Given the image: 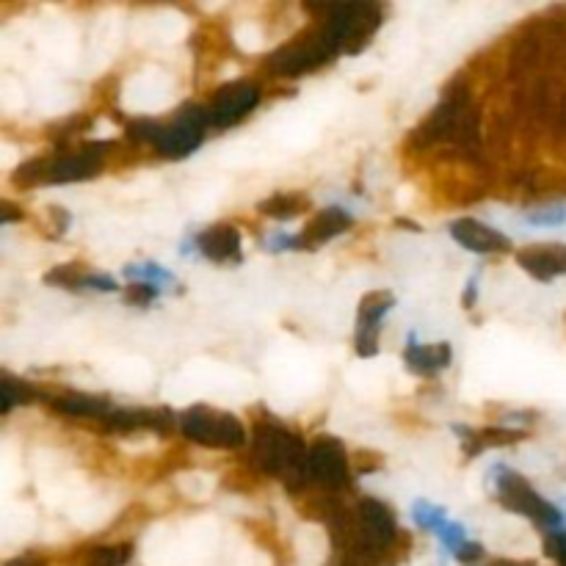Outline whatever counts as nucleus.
I'll return each instance as SVG.
<instances>
[{
    "instance_id": "5701e85b",
    "label": "nucleus",
    "mask_w": 566,
    "mask_h": 566,
    "mask_svg": "<svg viewBox=\"0 0 566 566\" xmlns=\"http://www.w3.org/2000/svg\"><path fill=\"white\" fill-rule=\"evenodd\" d=\"M301 208H304V205H301L296 197H274V199H268V202H263V213H268V216H277V219L296 216V213H301Z\"/></svg>"
},
{
    "instance_id": "423d86ee",
    "label": "nucleus",
    "mask_w": 566,
    "mask_h": 566,
    "mask_svg": "<svg viewBox=\"0 0 566 566\" xmlns=\"http://www.w3.org/2000/svg\"><path fill=\"white\" fill-rule=\"evenodd\" d=\"M335 53L337 50L332 47V42H329L324 31H321V34L304 39V42H296V45L277 50V53L271 56V70L279 72V75H301V72L321 67V64L329 61Z\"/></svg>"
},
{
    "instance_id": "ddd939ff",
    "label": "nucleus",
    "mask_w": 566,
    "mask_h": 566,
    "mask_svg": "<svg viewBox=\"0 0 566 566\" xmlns=\"http://www.w3.org/2000/svg\"><path fill=\"white\" fill-rule=\"evenodd\" d=\"M197 252L208 257L213 263H227V260H238L241 257V235L230 224H219L210 230L197 235Z\"/></svg>"
},
{
    "instance_id": "2eb2a0df",
    "label": "nucleus",
    "mask_w": 566,
    "mask_h": 566,
    "mask_svg": "<svg viewBox=\"0 0 566 566\" xmlns=\"http://www.w3.org/2000/svg\"><path fill=\"white\" fill-rule=\"evenodd\" d=\"M348 224H351V219H348L346 210L329 208V210H324V213H318V216H315V221H312L310 227H307V232H304V238H301V241L310 243V246L332 241V238H337L340 232L348 230Z\"/></svg>"
},
{
    "instance_id": "6ab92c4d",
    "label": "nucleus",
    "mask_w": 566,
    "mask_h": 566,
    "mask_svg": "<svg viewBox=\"0 0 566 566\" xmlns=\"http://www.w3.org/2000/svg\"><path fill=\"white\" fill-rule=\"evenodd\" d=\"M412 517L420 528H426V531H434L437 533L448 517H445V509H439L434 503H428V500H417L415 506H412Z\"/></svg>"
},
{
    "instance_id": "6e6552de",
    "label": "nucleus",
    "mask_w": 566,
    "mask_h": 566,
    "mask_svg": "<svg viewBox=\"0 0 566 566\" xmlns=\"http://www.w3.org/2000/svg\"><path fill=\"white\" fill-rule=\"evenodd\" d=\"M307 475L326 486H343L348 481L346 453L337 439H318L307 451Z\"/></svg>"
},
{
    "instance_id": "393cba45",
    "label": "nucleus",
    "mask_w": 566,
    "mask_h": 566,
    "mask_svg": "<svg viewBox=\"0 0 566 566\" xmlns=\"http://www.w3.org/2000/svg\"><path fill=\"white\" fill-rule=\"evenodd\" d=\"M158 293H161V288L147 285V282H139V285H133V288L128 290V301L130 304H139V307H147L152 299H158Z\"/></svg>"
},
{
    "instance_id": "f3484780",
    "label": "nucleus",
    "mask_w": 566,
    "mask_h": 566,
    "mask_svg": "<svg viewBox=\"0 0 566 566\" xmlns=\"http://www.w3.org/2000/svg\"><path fill=\"white\" fill-rule=\"evenodd\" d=\"M53 406H56L58 412H64V415H75V417H108L114 409H111V404L105 401V398H100V395H61V398H56L53 401Z\"/></svg>"
},
{
    "instance_id": "9b49d317",
    "label": "nucleus",
    "mask_w": 566,
    "mask_h": 566,
    "mask_svg": "<svg viewBox=\"0 0 566 566\" xmlns=\"http://www.w3.org/2000/svg\"><path fill=\"white\" fill-rule=\"evenodd\" d=\"M451 235L453 241L464 246V249L475 252V255H492V252L509 249V238H506V235H500L497 230H492V227H486V224L475 219L453 221Z\"/></svg>"
},
{
    "instance_id": "c85d7f7f",
    "label": "nucleus",
    "mask_w": 566,
    "mask_h": 566,
    "mask_svg": "<svg viewBox=\"0 0 566 566\" xmlns=\"http://www.w3.org/2000/svg\"><path fill=\"white\" fill-rule=\"evenodd\" d=\"M550 555L558 558V564L566 566V531L561 533H550V544H547Z\"/></svg>"
},
{
    "instance_id": "4be33fe9",
    "label": "nucleus",
    "mask_w": 566,
    "mask_h": 566,
    "mask_svg": "<svg viewBox=\"0 0 566 566\" xmlns=\"http://www.w3.org/2000/svg\"><path fill=\"white\" fill-rule=\"evenodd\" d=\"M437 536H439V542H442V547L453 555L459 553L464 544H467V528L459 525V522L448 520L445 525H442V528H439Z\"/></svg>"
},
{
    "instance_id": "0eeeda50",
    "label": "nucleus",
    "mask_w": 566,
    "mask_h": 566,
    "mask_svg": "<svg viewBox=\"0 0 566 566\" xmlns=\"http://www.w3.org/2000/svg\"><path fill=\"white\" fill-rule=\"evenodd\" d=\"M257 100H260V92H257L252 83H230V86H224L213 97V103L208 105L210 125L230 128V125L241 122L243 116L255 108Z\"/></svg>"
},
{
    "instance_id": "b1692460",
    "label": "nucleus",
    "mask_w": 566,
    "mask_h": 566,
    "mask_svg": "<svg viewBox=\"0 0 566 566\" xmlns=\"http://www.w3.org/2000/svg\"><path fill=\"white\" fill-rule=\"evenodd\" d=\"M25 395H28V390H25L23 384H17L14 379L6 376V379H3V395H0V409H3V412H12L14 404L28 401Z\"/></svg>"
},
{
    "instance_id": "a211bd4d",
    "label": "nucleus",
    "mask_w": 566,
    "mask_h": 566,
    "mask_svg": "<svg viewBox=\"0 0 566 566\" xmlns=\"http://www.w3.org/2000/svg\"><path fill=\"white\" fill-rule=\"evenodd\" d=\"M130 558V550L125 544L119 547H94L86 553L83 566H125Z\"/></svg>"
},
{
    "instance_id": "412c9836",
    "label": "nucleus",
    "mask_w": 566,
    "mask_h": 566,
    "mask_svg": "<svg viewBox=\"0 0 566 566\" xmlns=\"http://www.w3.org/2000/svg\"><path fill=\"white\" fill-rule=\"evenodd\" d=\"M528 224L531 227H542V230L561 227V224H566V208L564 205H547V208L531 210L528 213Z\"/></svg>"
},
{
    "instance_id": "20e7f679",
    "label": "nucleus",
    "mask_w": 566,
    "mask_h": 566,
    "mask_svg": "<svg viewBox=\"0 0 566 566\" xmlns=\"http://www.w3.org/2000/svg\"><path fill=\"white\" fill-rule=\"evenodd\" d=\"M180 428L188 439L202 442V445H213V448H241L246 442V431H243L241 420L224 412H210L205 406H197L191 412L180 417Z\"/></svg>"
},
{
    "instance_id": "a878e982",
    "label": "nucleus",
    "mask_w": 566,
    "mask_h": 566,
    "mask_svg": "<svg viewBox=\"0 0 566 566\" xmlns=\"http://www.w3.org/2000/svg\"><path fill=\"white\" fill-rule=\"evenodd\" d=\"M161 133L163 128H158L155 122H133V125H130V136L136 141H152V144H158Z\"/></svg>"
},
{
    "instance_id": "1a4fd4ad",
    "label": "nucleus",
    "mask_w": 566,
    "mask_h": 566,
    "mask_svg": "<svg viewBox=\"0 0 566 566\" xmlns=\"http://www.w3.org/2000/svg\"><path fill=\"white\" fill-rule=\"evenodd\" d=\"M395 299L390 293H368L362 304H359V326H357V351L362 357H373L379 354V324L384 315L393 310Z\"/></svg>"
},
{
    "instance_id": "dca6fc26",
    "label": "nucleus",
    "mask_w": 566,
    "mask_h": 566,
    "mask_svg": "<svg viewBox=\"0 0 566 566\" xmlns=\"http://www.w3.org/2000/svg\"><path fill=\"white\" fill-rule=\"evenodd\" d=\"M108 428L116 431H136V428H166L169 415L163 412H144V409H114L105 417Z\"/></svg>"
},
{
    "instance_id": "aec40b11",
    "label": "nucleus",
    "mask_w": 566,
    "mask_h": 566,
    "mask_svg": "<svg viewBox=\"0 0 566 566\" xmlns=\"http://www.w3.org/2000/svg\"><path fill=\"white\" fill-rule=\"evenodd\" d=\"M125 277L139 279V282H147V285H155V288H161L163 282H174L172 271H166L163 266H155V263H144V266H128V268H125Z\"/></svg>"
},
{
    "instance_id": "f8f14e48",
    "label": "nucleus",
    "mask_w": 566,
    "mask_h": 566,
    "mask_svg": "<svg viewBox=\"0 0 566 566\" xmlns=\"http://www.w3.org/2000/svg\"><path fill=\"white\" fill-rule=\"evenodd\" d=\"M520 266L531 274V277L542 279H555L566 274V246L564 243H544V246H531L517 255Z\"/></svg>"
},
{
    "instance_id": "7ed1b4c3",
    "label": "nucleus",
    "mask_w": 566,
    "mask_h": 566,
    "mask_svg": "<svg viewBox=\"0 0 566 566\" xmlns=\"http://www.w3.org/2000/svg\"><path fill=\"white\" fill-rule=\"evenodd\" d=\"M324 34L335 50H359L370 39V34L379 28V9L368 3H351V6H329Z\"/></svg>"
},
{
    "instance_id": "bb28decb",
    "label": "nucleus",
    "mask_w": 566,
    "mask_h": 566,
    "mask_svg": "<svg viewBox=\"0 0 566 566\" xmlns=\"http://www.w3.org/2000/svg\"><path fill=\"white\" fill-rule=\"evenodd\" d=\"M78 288H92L100 290V293H108V290L116 288V282L111 277H105V274H89V277H81Z\"/></svg>"
},
{
    "instance_id": "cd10ccee",
    "label": "nucleus",
    "mask_w": 566,
    "mask_h": 566,
    "mask_svg": "<svg viewBox=\"0 0 566 566\" xmlns=\"http://www.w3.org/2000/svg\"><path fill=\"white\" fill-rule=\"evenodd\" d=\"M271 252H285V249H299L301 238L296 235H271L266 243Z\"/></svg>"
},
{
    "instance_id": "39448f33",
    "label": "nucleus",
    "mask_w": 566,
    "mask_h": 566,
    "mask_svg": "<svg viewBox=\"0 0 566 566\" xmlns=\"http://www.w3.org/2000/svg\"><path fill=\"white\" fill-rule=\"evenodd\" d=\"M208 125V108H194L191 105V108H185L183 114H180V119L174 122L172 128H163L161 139H158L155 147L166 158H185V155H191L202 144Z\"/></svg>"
},
{
    "instance_id": "c756f323",
    "label": "nucleus",
    "mask_w": 566,
    "mask_h": 566,
    "mask_svg": "<svg viewBox=\"0 0 566 566\" xmlns=\"http://www.w3.org/2000/svg\"><path fill=\"white\" fill-rule=\"evenodd\" d=\"M456 558H459V561H464V564H473V561H478V558H481V544L467 542L462 550L456 553Z\"/></svg>"
},
{
    "instance_id": "9d476101",
    "label": "nucleus",
    "mask_w": 566,
    "mask_h": 566,
    "mask_svg": "<svg viewBox=\"0 0 566 566\" xmlns=\"http://www.w3.org/2000/svg\"><path fill=\"white\" fill-rule=\"evenodd\" d=\"M103 152L105 144H92V147H86V150L78 152V155H61V158H56L53 163H47L45 183L64 185L92 177V174L100 169V163H103Z\"/></svg>"
},
{
    "instance_id": "4468645a",
    "label": "nucleus",
    "mask_w": 566,
    "mask_h": 566,
    "mask_svg": "<svg viewBox=\"0 0 566 566\" xmlns=\"http://www.w3.org/2000/svg\"><path fill=\"white\" fill-rule=\"evenodd\" d=\"M406 365L415 373H439L451 365V346L448 343H417V337H409V346H406Z\"/></svg>"
},
{
    "instance_id": "7c9ffc66",
    "label": "nucleus",
    "mask_w": 566,
    "mask_h": 566,
    "mask_svg": "<svg viewBox=\"0 0 566 566\" xmlns=\"http://www.w3.org/2000/svg\"><path fill=\"white\" fill-rule=\"evenodd\" d=\"M0 210H3V216H0V221H3V224H12V221L17 219V210H14L9 202H3V205H0Z\"/></svg>"
},
{
    "instance_id": "f257e3e1",
    "label": "nucleus",
    "mask_w": 566,
    "mask_h": 566,
    "mask_svg": "<svg viewBox=\"0 0 566 566\" xmlns=\"http://www.w3.org/2000/svg\"><path fill=\"white\" fill-rule=\"evenodd\" d=\"M495 486L497 495H500L506 509L517 511V514H522V517H528V520L533 522H539V525L547 528L550 533L566 531L564 514L555 509L553 503H547L544 497L536 495L522 475L503 467V470H497L495 473Z\"/></svg>"
},
{
    "instance_id": "473e14b6",
    "label": "nucleus",
    "mask_w": 566,
    "mask_h": 566,
    "mask_svg": "<svg viewBox=\"0 0 566 566\" xmlns=\"http://www.w3.org/2000/svg\"><path fill=\"white\" fill-rule=\"evenodd\" d=\"M489 566H533V564H517V561H495V564Z\"/></svg>"
},
{
    "instance_id": "2f4dec72",
    "label": "nucleus",
    "mask_w": 566,
    "mask_h": 566,
    "mask_svg": "<svg viewBox=\"0 0 566 566\" xmlns=\"http://www.w3.org/2000/svg\"><path fill=\"white\" fill-rule=\"evenodd\" d=\"M9 566H39L36 561H28V558H20V561H12Z\"/></svg>"
},
{
    "instance_id": "f03ea898",
    "label": "nucleus",
    "mask_w": 566,
    "mask_h": 566,
    "mask_svg": "<svg viewBox=\"0 0 566 566\" xmlns=\"http://www.w3.org/2000/svg\"><path fill=\"white\" fill-rule=\"evenodd\" d=\"M255 462L266 473L285 475L290 481H299L307 475V451L285 428L266 426L257 431Z\"/></svg>"
}]
</instances>
